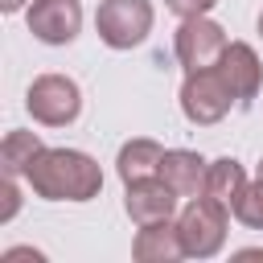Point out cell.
Instances as JSON below:
<instances>
[{
	"mask_svg": "<svg viewBox=\"0 0 263 263\" xmlns=\"http://www.w3.org/2000/svg\"><path fill=\"white\" fill-rule=\"evenodd\" d=\"M132 255L140 263H177L185 259V242H181V230L177 222H152V226H140L136 242H132Z\"/></svg>",
	"mask_w": 263,
	"mask_h": 263,
	"instance_id": "10",
	"label": "cell"
},
{
	"mask_svg": "<svg viewBox=\"0 0 263 263\" xmlns=\"http://www.w3.org/2000/svg\"><path fill=\"white\" fill-rule=\"evenodd\" d=\"M21 4H25V0H0V8H4V12H16Z\"/></svg>",
	"mask_w": 263,
	"mask_h": 263,
	"instance_id": "18",
	"label": "cell"
},
{
	"mask_svg": "<svg viewBox=\"0 0 263 263\" xmlns=\"http://www.w3.org/2000/svg\"><path fill=\"white\" fill-rule=\"evenodd\" d=\"M0 193H4V210H0V222H8V218L16 214V205H21V197H16V177H4Z\"/></svg>",
	"mask_w": 263,
	"mask_h": 263,
	"instance_id": "17",
	"label": "cell"
},
{
	"mask_svg": "<svg viewBox=\"0 0 263 263\" xmlns=\"http://www.w3.org/2000/svg\"><path fill=\"white\" fill-rule=\"evenodd\" d=\"M218 74L226 78V86H230V95H234L238 107H247V103L259 95L263 66H259V58H255V49H251L247 41H230V45L222 49V58H218Z\"/></svg>",
	"mask_w": 263,
	"mask_h": 263,
	"instance_id": "9",
	"label": "cell"
},
{
	"mask_svg": "<svg viewBox=\"0 0 263 263\" xmlns=\"http://www.w3.org/2000/svg\"><path fill=\"white\" fill-rule=\"evenodd\" d=\"M160 160H164V148L156 140H148V136H136V140H127L119 148L115 164H119L123 185H132V181H144V177H160Z\"/></svg>",
	"mask_w": 263,
	"mask_h": 263,
	"instance_id": "12",
	"label": "cell"
},
{
	"mask_svg": "<svg viewBox=\"0 0 263 263\" xmlns=\"http://www.w3.org/2000/svg\"><path fill=\"white\" fill-rule=\"evenodd\" d=\"M259 37H263V12H259Z\"/></svg>",
	"mask_w": 263,
	"mask_h": 263,
	"instance_id": "19",
	"label": "cell"
},
{
	"mask_svg": "<svg viewBox=\"0 0 263 263\" xmlns=\"http://www.w3.org/2000/svg\"><path fill=\"white\" fill-rule=\"evenodd\" d=\"M123 210L136 226H152V222H164L173 218L177 210V193L164 177H144V181H132L127 185V197H123Z\"/></svg>",
	"mask_w": 263,
	"mask_h": 263,
	"instance_id": "8",
	"label": "cell"
},
{
	"mask_svg": "<svg viewBox=\"0 0 263 263\" xmlns=\"http://www.w3.org/2000/svg\"><path fill=\"white\" fill-rule=\"evenodd\" d=\"M205 173H210V164H205L197 152H185V148H173V152H164V160H160V177L173 185L177 197H197V193H205Z\"/></svg>",
	"mask_w": 263,
	"mask_h": 263,
	"instance_id": "11",
	"label": "cell"
},
{
	"mask_svg": "<svg viewBox=\"0 0 263 263\" xmlns=\"http://www.w3.org/2000/svg\"><path fill=\"white\" fill-rule=\"evenodd\" d=\"M226 214H230V205L214 201L210 193H197L181 210L177 230H181V242H185L189 259H210V255L222 251V242H226Z\"/></svg>",
	"mask_w": 263,
	"mask_h": 263,
	"instance_id": "2",
	"label": "cell"
},
{
	"mask_svg": "<svg viewBox=\"0 0 263 263\" xmlns=\"http://www.w3.org/2000/svg\"><path fill=\"white\" fill-rule=\"evenodd\" d=\"M25 107H29V115H33L37 123H45V127H66V123H74L78 111H82V90H78V82L66 78V74H41V78H33V86H29V95H25Z\"/></svg>",
	"mask_w": 263,
	"mask_h": 263,
	"instance_id": "3",
	"label": "cell"
},
{
	"mask_svg": "<svg viewBox=\"0 0 263 263\" xmlns=\"http://www.w3.org/2000/svg\"><path fill=\"white\" fill-rule=\"evenodd\" d=\"M25 181L45 201H90L103 189L99 164L74 148H41L25 168Z\"/></svg>",
	"mask_w": 263,
	"mask_h": 263,
	"instance_id": "1",
	"label": "cell"
},
{
	"mask_svg": "<svg viewBox=\"0 0 263 263\" xmlns=\"http://www.w3.org/2000/svg\"><path fill=\"white\" fill-rule=\"evenodd\" d=\"M214 4H218V0H164V8L177 12L181 21H185V16H205Z\"/></svg>",
	"mask_w": 263,
	"mask_h": 263,
	"instance_id": "16",
	"label": "cell"
},
{
	"mask_svg": "<svg viewBox=\"0 0 263 263\" xmlns=\"http://www.w3.org/2000/svg\"><path fill=\"white\" fill-rule=\"evenodd\" d=\"M82 29V4L78 0H33L29 8V33L45 45H70Z\"/></svg>",
	"mask_w": 263,
	"mask_h": 263,
	"instance_id": "7",
	"label": "cell"
},
{
	"mask_svg": "<svg viewBox=\"0 0 263 263\" xmlns=\"http://www.w3.org/2000/svg\"><path fill=\"white\" fill-rule=\"evenodd\" d=\"M95 29H99L103 45L132 49L152 29V0H103L95 12Z\"/></svg>",
	"mask_w": 263,
	"mask_h": 263,
	"instance_id": "4",
	"label": "cell"
},
{
	"mask_svg": "<svg viewBox=\"0 0 263 263\" xmlns=\"http://www.w3.org/2000/svg\"><path fill=\"white\" fill-rule=\"evenodd\" d=\"M41 148H45V144L37 140V132H8L4 144H0V168H4V177L25 173Z\"/></svg>",
	"mask_w": 263,
	"mask_h": 263,
	"instance_id": "14",
	"label": "cell"
},
{
	"mask_svg": "<svg viewBox=\"0 0 263 263\" xmlns=\"http://www.w3.org/2000/svg\"><path fill=\"white\" fill-rule=\"evenodd\" d=\"M230 103H234V95H230L226 78L218 74V66L185 74V86H181V111H185L189 123L210 127V123H218V119L230 111Z\"/></svg>",
	"mask_w": 263,
	"mask_h": 263,
	"instance_id": "5",
	"label": "cell"
},
{
	"mask_svg": "<svg viewBox=\"0 0 263 263\" xmlns=\"http://www.w3.org/2000/svg\"><path fill=\"white\" fill-rule=\"evenodd\" d=\"M259 177H263V160H259Z\"/></svg>",
	"mask_w": 263,
	"mask_h": 263,
	"instance_id": "20",
	"label": "cell"
},
{
	"mask_svg": "<svg viewBox=\"0 0 263 263\" xmlns=\"http://www.w3.org/2000/svg\"><path fill=\"white\" fill-rule=\"evenodd\" d=\"M242 185H247V173H242V164H238L234 156L214 160L210 173H205V193H210L214 201H222V205H234V197L242 193Z\"/></svg>",
	"mask_w": 263,
	"mask_h": 263,
	"instance_id": "13",
	"label": "cell"
},
{
	"mask_svg": "<svg viewBox=\"0 0 263 263\" xmlns=\"http://www.w3.org/2000/svg\"><path fill=\"white\" fill-rule=\"evenodd\" d=\"M230 214H234L242 226H251V230H263V177H259L255 185H242V193L234 197Z\"/></svg>",
	"mask_w": 263,
	"mask_h": 263,
	"instance_id": "15",
	"label": "cell"
},
{
	"mask_svg": "<svg viewBox=\"0 0 263 263\" xmlns=\"http://www.w3.org/2000/svg\"><path fill=\"white\" fill-rule=\"evenodd\" d=\"M226 45H230L226 29L218 21H210V16H185L181 29H177V37H173V49H177V62L185 66V74L218 66V58H222Z\"/></svg>",
	"mask_w": 263,
	"mask_h": 263,
	"instance_id": "6",
	"label": "cell"
}]
</instances>
